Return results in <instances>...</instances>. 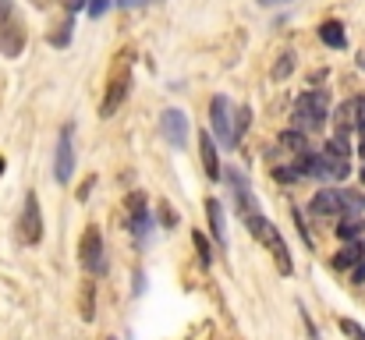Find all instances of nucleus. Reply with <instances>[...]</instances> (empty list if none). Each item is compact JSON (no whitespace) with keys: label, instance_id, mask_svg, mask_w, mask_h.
I'll use <instances>...</instances> for the list:
<instances>
[{"label":"nucleus","instance_id":"obj_16","mask_svg":"<svg viewBox=\"0 0 365 340\" xmlns=\"http://www.w3.org/2000/svg\"><path fill=\"white\" fill-rule=\"evenodd\" d=\"M365 259V237H355L351 244H344L337 255H334V266L337 269H348V266H359Z\"/></svg>","mask_w":365,"mask_h":340},{"label":"nucleus","instance_id":"obj_10","mask_svg":"<svg viewBox=\"0 0 365 340\" xmlns=\"http://www.w3.org/2000/svg\"><path fill=\"white\" fill-rule=\"evenodd\" d=\"M71 135H75V128H71V124H64V128H61V138H57L53 174H57V181H61V185H68V181H71V174H75V149H71Z\"/></svg>","mask_w":365,"mask_h":340},{"label":"nucleus","instance_id":"obj_21","mask_svg":"<svg viewBox=\"0 0 365 340\" xmlns=\"http://www.w3.org/2000/svg\"><path fill=\"white\" fill-rule=\"evenodd\" d=\"M348 131H351V103L337 110V135H348Z\"/></svg>","mask_w":365,"mask_h":340},{"label":"nucleus","instance_id":"obj_5","mask_svg":"<svg viewBox=\"0 0 365 340\" xmlns=\"http://www.w3.org/2000/svg\"><path fill=\"white\" fill-rule=\"evenodd\" d=\"M25 18L21 11L14 7V0H0V53L4 57H21L25 50Z\"/></svg>","mask_w":365,"mask_h":340},{"label":"nucleus","instance_id":"obj_24","mask_svg":"<svg viewBox=\"0 0 365 340\" xmlns=\"http://www.w3.org/2000/svg\"><path fill=\"white\" fill-rule=\"evenodd\" d=\"M110 4H114V0H86V7H89L93 18H103V14L110 11Z\"/></svg>","mask_w":365,"mask_h":340},{"label":"nucleus","instance_id":"obj_4","mask_svg":"<svg viewBox=\"0 0 365 340\" xmlns=\"http://www.w3.org/2000/svg\"><path fill=\"white\" fill-rule=\"evenodd\" d=\"M365 199L359 192H341V188H323L312 199L316 217H362Z\"/></svg>","mask_w":365,"mask_h":340},{"label":"nucleus","instance_id":"obj_34","mask_svg":"<svg viewBox=\"0 0 365 340\" xmlns=\"http://www.w3.org/2000/svg\"><path fill=\"white\" fill-rule=\"evenodd\" d=\"M0 174H4V156H0Z\"/></svg>","mask_w":365,"mask_h":340},{"label":"nucleus","instance_id":"obj_29","mask_svg":"<svg viewBox=\"0 0 365 340\" xmlns=\"http://www.w3.org/2000/svg\"><path fill=\"white\" fill-rule=\"evenodd\" d=\"M142 4H149V0H118V7H128V11L131 7H142Z\"/></svg>","mask_w":365,"mask_h":340},{"label":"nucleus","instance_id":"obj_27","mask_svg":"<svg viewBox=\"0 0 365 340\" xmlns=\"http://www.w3.org/2000/svg\"><path fill=\"white\" fill-rule=\"evenodd\" d=\"M82 319H93V284L86 287V302H82Z\"/></svg>","mask_w":365,"mask_h":340},{"label":"nucleus","instance_id":"obj_23","mask_svg":"<svg viewBox=\"0 0 365 340\" xmlns=\"http://www.w3.org/2000/svg\"><path fill=\"white\" fill-rule=\"evenodd\" d=\"M341 330H344L351 340H365V326H359L355 319H341Z\"/></svg>","mask_w":365,"mask_h":340},{"label":"nucleus","instance_id":"obj_1","mask_svg":"<svg viewBox=\"0 0 365 340\" xmlns=\"http://www.w3.org/2000/svg\"><path fill=\"white\" fill-rule=\"evenodd\" d=\"M348 174H351V145H348V135H334L323 153H309V177L344 181Z\"/></svg>","mask_w":365,"mask_h":340},{"label":"nucleus","instance_id":"obj_3","mask_svg":"<svg viewBox=\"0 0 365 340\" xmlns=\"http://www.w3.org/2000/svg\"><path fill=\"white\" fill-rule=\"evenodd\" d=\"M245 227H248V234L259 241V244H266L269 252H273V259H277V269L284 273V277H291V252H287V244H284V237H280V230L269 224L266 217H262V210L259 213H252V217H245Z\"/></svg>","mask_w":365,"mask_h":340},{"label":"nucleus","instance_id":"obj_2","mask_svg":"<svg viewBox=\"0 0 365 340\" xmlns=\"http://www.w3.org/2000/svg\"><path fill=\"white\" fill-rule=\"evenodd\" d=\"M327 117H330V96H327V93L309 89V93H302V96L294 100V113H291L294 131H302V135L319 131V128L327 124Z\"/></svg>","mask_w":365,"mask_h":340},{"label":"nucleus","instance_id":"obj_32","mask_svg":"<svg viewBox=\"0 0 365 340\" xmlns=\"http://www.w3.org/2000/svg\"><path fill=\"white\" fill-rule=\"evenodd\" d=\"M32 4H36V7H46V4H50V0H32Z\"/></svg>","mask_w":365,"mask_h":340},{"label":"nucleus","instance_id":"obj_35","mask_svg":"<svg viewBox=\"0 0 365 340\" xmlns=\"http://www.w3.org/2000/svg\"><path fill=\"white\" fill-rule=\"evenodd\" d=\"M359 64H362V68H365V57H359Z\"/></svg>","mask_w":365,"mask_h":340},{"label":"nucleus","instance_id":"obj_26","mask_svg":"<svg viewBox=\"0 0 365 340\" xmlns=\"http://www.w3.org/2000/svg\"><path fill=\"white\" fill-rule=\"evenodd\" d=\"M195 244H199V255H202V262L210 266V262H213V252H210V244H206V237H202V234H195Z\"/></svg>","mask_w":365,"mask_h":340},{"label":"nucleus","instance_id":"obj_18","mask_svg":"<svg viewBox=\"0 0 365 340\" xmlns=\"http://www.w3.org/2000/svg\"><path fill=\"white\" fill-rule=\"evenodd\" d=\"M337 237L344 241H355V237H365V217H341V224L334 227Z\"/></svg>","mask_w":365,"mask_h":340},{"label":"nucleus","instance_id":"obj_6","mask_svg":"<svg viewBox=\"0 0 365 340\" xmlns=\"http://www.w3.org/2000/svg\"><path fill=\"white\" fill-rule=\"evenodd\" d=\"M210 135H217L213 142H220L224 149H238V138H235V107L227 96H213L210 103Z\"/></svg>","mask_w":365,"mask_h":340},{"label":"nucleus","instance_id":"obj_25","mask_svg":"<svg viewBox=\"0 0 365 340\" xmlns=\"http://www.w3.org/2000/svg\"><path fill=\"white\" fill-rule=\"evenodd\" d=\"M291 68H294V53H284V57H280V64L273 68V78H284Z\"/></svg>","mask_w":365,"mask_h":340},{"label":"nucleus","instance_id":"obj_17","mask_svg":"<svg viewBox=\"0 0 365 340\" xmlns=\"http://www.w3.org/2000/svg\"><path fill=\"white\" fill-rule=\"evenodd\" d=\"M319 39L327 46H334V50H344L348 46V36H344V25L341 21H323L319 25Z\"/></svg>","mask_w":365,"mask_h":340},{"label":"nucleus","instance_id":"obj_33","mask_svg":"<svg viewBox=\"0 0 365 340\" xmlns=\"http://www.w3.org/2000/svg\"><path fill=\"white\" fill-rule=\"evenodd\" d=\"M359 156H362V160H365V142H362V145H359Z\"/></svg>","mask_w":365,"mask_h":340},{"label":"nucleus","instance_id":"obj_15","mask_svg":"<svg viewBox=\"0 0 365 340\" xmlns=\"http://www.w3.org/2000/svg\"><path fill=\"white\" fill-rule=\"evenodd\" d=\"M206 220H210V234L220 248H227V227H224V206L217 199H206Z\"/></svg>","mask_w":365,"mask_h":340},{"label":"nucleus","instance_id":"obj_36","mask_svg":"<svg viewBox=\"0 0 365 340\" xmlns=\"http://www.w3.org/2000/svg\"><path fill=\"white\" fill-rule=\"evenodd\" d=\"M362 181H365V170H362Z\"/></svg>","mask_w":365,"mask_h":340},{"label":"nucleus","instance_id":"obj_13","mask_svg":"<svg viewBox=\"0 0 365 340\" xmlns=\"http://www.w3.org/2000/svg\"><path fill=\"white\" fill-rule=\"evenodd\" d=\"M128 227H131L135 237H145V234H149L153 217H149V210H145V195H131V199H128Z\"/></svg>","mask_w":365,"mask_h":340},{"label":"nucleus","instance_id":"obj_11","mask_svg":"<svg viewBox=\"0 0 365 340\" xmlns=\"http://www.w3.org/2000/svg\"><path fill=\"white\" fill-rule=\"evenodd\" d=\"M160 131H163V138H167L174 149H185V145H188V113L163 110L160 113Z\"/></svg>","mask_w":365,"mask_h":340},{"label":"nucleus","instance_id":"obj_9","mask_svg":"<svg viewBox=\"0 0 365 340\" xmlns=\"http://www.w3.org/2000/svg\"><path fill=\"white\" fill-rule=\"evenodd\" d=\"M18 237H21V244H39V237H43L39 199H36L32 192L25 195V206H21V217H18Z\"/></svg>","mask_w":365,"mask_h":340},{"label":"nucleus","instance_id":"obj_8","mask_svg":"<svg viewBox=\"0 0 365 340\" xmlns=\"http://www.w3.org/2000/svg\"><path fill=\"white\" fill-rule=\"evenodd\" d=\"M128 93H131V68L121 64V68L114 71V78L107 82V93H103V103H100V117H114V113L124 107Z\"/></svg>","mask_w":365,"mask_h":340},{"label":"nucleus","instance_id":"obj_7","mask_svg":"<svg viewBox=\"0 0 365 340\" xmlns=\"http://www.w3.org/2000/svg\"><path fill=\"white\" fill-rule=\"evenodd\" d=\"M78 255H82V266L93 273V277H103L107 273V252H103V234L100 227H86L82 234V244H78Z\"/></svg>","mask_w":365,"mask_h":340},{"label":"nucleus","instance_id":"obj_22","mask_svg":"<svg viewBox=\"0 0 365 340\" xmlns=\"http://www.w3.org/2000/svg\"><path fill=\"white\" fill-rule=\"evenodd\" d=\"M248 124H252V110H248V107L235 110V138H238L242 131H248Z\"/></svg>","mask_w":365,"mask_h":340},{"label":"nucleus","instance_id":"obj_31","mask_svg":"<svg viewBox=\"0 0 365 340\" xmlns=\"http://www.w3.org/2000/svg\"><path fill=\"white\" fill-rule=\"evenodd\" d=\"M262 7H273V4H291V0H259Z\"/></svg>","mask_w":365,"mask_h":340},{"label":"nucleus","instance_id":"obj_30","mask_svg":"<svg viewBox=\"0 0 365 340\" xmlns=\"http://www.w3.org/2000/svg\"><path fill=\"white\" fill-rule=\"evenodd\" d=\"M64 7L68 11H78V7H86V0H64Z\"/></svg>","mask_w":365,"mask_h":340},{"label":"nucleus","instance_id":"obj_19","mask_svg":"<svg viewBox=\"0 0 365 340\" xmlns=\"http://www.w3.org/2000/svg\"><path fill=\"white\" fill-rule=\"evenodd\" d=\"M71 29H75V11H68V14L61 18V25H57V32L50 36V43H53V46H68V39H71Z\"/></svg>","mask_w":365,"mask_h":340},{"label":"nucleus","instance_id":"obj_12","mask_svg":"<svg viewBox=\"0 0 365 340\" xmlns=\"http://www.w3.org/2000/svg\"><path fill=\"white\" fill-rule=\"evenodd\" d=\"M227 181H231V188H235V199H238V217H252V213H259V199H255V192H252V185H248V177H245L242 170H231L227 174Z\"/></svg>","mask_w":365,"mask_h":340},{"label":"nucleus","instance_id":"obj_14","mask_svg":"<svg viewBox=\"0 0 365 340\" xmlns=\"http://www.w3.org/2000/svg\"><path fill=\"white\" fill-rule=\"evenodd\" d=\"M199 153H202V167H206V177H220L224 167H220V156H217V142L210 131L199 135Z\"/></svg>","mask_w":365,"mask_h":340},{"label":"nucleus","instance_id":"obj_28","mask_svg":"<svg viewBox=\"0 0 365 340\" xmlns=\"http://www.w3.org/2000/svg\"><path fill=\"white\" fill-rule=\"evenodd\" d=\"M355 284H365V259L355 266Z\"/></svg>","mask_w":365,"mask_h":340},{"label":"nucleus","instance_id":"obj_20","mask_svg":"<svg viewBox=\"0 0 365 340\" xmlns=\"http://www.w3.org/2000/svg\"><path fill=\"white\" fill-rule=\"evenodd\" d=\"M348 103H351V131L365 138V96H359V100H348Z\"/></svg>","mask_w":365,"mask_h":340}]
</instances>
